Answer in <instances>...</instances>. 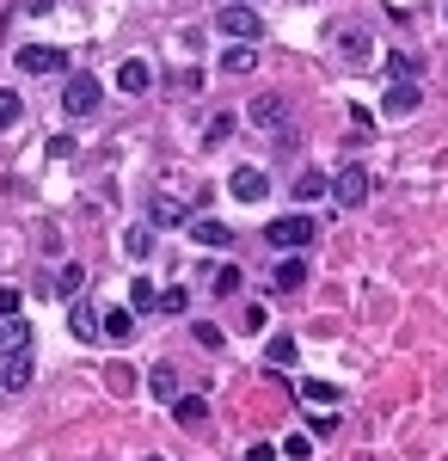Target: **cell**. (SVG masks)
<instances>
[{"label":"cell","instance_id":"6da1fadb","mask_svg":"<svg viewBox=\"0 0 448 461\" xmlns=\"http://www.w3.org/2000/svg\"><path fill=\"white\" fill-rule=\"evenodd\" d=\"M313 234H319V221H313V215H276L271 228H264V240H271L276 252H301V247H313Z\"/></svg>","mask_w":448,"mask_h":461},{"label":"cell","instance_id":"7a4b0ae2","mask_svg":"<svg viewBox=\"0 0 448 461\" xmlns=\"http://www.w3.org/2000/svg\"><path fill=\"white\" fill-rule=\"evenodd\" d=\"M326 191L338 197V210H356V203H369V173H363V167H345V173H326Z\"/></svg>","mask_w":448,"mask_h":461},{"label":"cell","instance_id":"3957f363","mask_svg":"<svg viewBox=\"0 0 448 461\" xmlns=\"http://www.w3.org/2000/svg\"><path fill=\"white\" fill-rule=\"evenodd\" d=\"M215 32H228L234 43H258V32H264V19H258L252 6H221V13H215Z\"/></svg>","mask_w":448,"mask_h":461},{"label":"cell","instance_id":"277c9868","mask_svg":"<svg viewBox=\"0 0 448 461\" xmlns=\"http://www.w3.org/2000/svg\"><path fill=\"white\" fill-rule=\"evenodd\" d=\"M62 111H68V117H93V111H99V80H93V74H68Z\"/></svg>","mask_w":448,"mask_h":461},{"label":"cell","instance_id":"5b68a950","mask_svg":"<svg viewBox=\"0 0 448 461\" xmlns=\"http://www.w3.org/2000/svg\"><path fill=\"white\" fill-rule=\"evenodd\" d=\"M246 123H258L264 136H289V105H282L276 93H264V99L246 105Z\"/></svg>","mask_w":448,"mask_h":461},{"label":"cell","instance_id":"8992f818","mask_svg":"<svg viewBox=\"0 0 448 461\" xmlns=\"http://www.w3.org/2000/svg\"><path fill=\"white\" fill-rule=\"evenodd\" d=\"M19 68L25 74H68V50H56V43H25V50H19Z\"/></svg>","mask_w":448,"mask_h":461},{"label":"cell","instance_id":"52a82bcc","mask_svg":"<svg viewBox=\"0 0 448 461\" xmlns=\"http://www.w3.org/2000/svg\"><path fill=\"white\" fill-rule=\"evenodd\" d=\"M228 191H234L240 203H264V197H271V178L258 173V167H234V178H228Z\"/></svg>","mask_w":448,"mask_h":461},{"label":"cell","instance_id":"ba28073f","mask_svg":"<svg viewBox=\"0 0 448 461\" xmlns=\"http://www.w3.org/2000/svg\"><path fill=\"white\" fill-rule=\"evenodd\" d=\"M68 332L80 339V345H93V339H99V308L86 302V289L74 295V308H68Z\"/></svg>","mask_w":448,"mask_h":461},{"label":"cell","instance_id":"9c48e42d","mask_svg":"<svg viewBox=\"0 0 448 461\" xmlns=\"http://www.w3.org/2000/svg\"><path fill=\"white\" fill-rule=\"evenodd\" d=\"M191 240H197V247H234V228H228V221H221V215H197V221H191Z\"/></svg>","mask_w":448,"mask_h":461},{"label":"cell","instance_id":"30bf717a","mask_svg":"<svg viewBox=\"0 0 448 461\" xmlns=\"http://www.w3.org/2000/svg\"><path fill=\"white\" fill-rule=\"evenodd\" d=\"M301 284H308V258H301V252H289V258L271 271V289H276V295H295Z\"/></svg>","mask_w":448,"mask_h":461},{"label":"cell","instance_id":"8fae6325","mask_svg":"<svg viewBox=\"0 0 448 461\" xmlns=\"http://www.w3.org/2000/svg\"><path fill=\"white\" fill-rule=\"evenodd\" d=\"M417 99H424V93H417V80H393V86H387V99H381V111H387V117H412Z\"/></svg>","mask_w":448,"mask_h":461},{"label":"cell","instance_id":"7c38bea8","mask_svg":"<svg viewBox=\"0 0 448 461\" xmlns=\"http://www.w3.org/2000/svg\"><path fill=\"white\" fill-rule=\"evenodd\" d=\"M99 332L111 339V345H130V339H136V308H111V314H99Z\"/></svg>","mask_w":448,"mask_h":461},{"label":"cell","instance_id":"4fadbf2b","mask_svg":"<svg viewBox=\"0 0 448 461\" xmlns=\"http://www.w3.org/2000/svg\"><path fill=\"white\" fill-rule=\"evenodd\" d=\"M173 419H178L184 430L209 425V400H197V393H173Z\"/></svg>","mask_w":448,"mask_h":461},{"label":"cell","instance_id":"5bb4252c","mask_svg":"<svg viewBox=\"0 0 448 461\" xmlns=\"http://www.w3.org/2000/svg\"><path fill=\"white\" fill-rule=\"evenodd\" d=\"M0 351H31V326L19 314H0Z\"/></svg>","mask_w":448,"mask_h":461},{"label":"cell","instance_id":"9a60e30c","mask_svg":"<svg viewBox=\"0 0 448 461\" xmlns=\"http://www.w3.org/2000/svg\"><path fill=\"white\" fill-rule=\"evenodd\" d=\"M117 86H123V93H148V86H154V68H148L141 56H130V62L117 68Z\"/></svg>","mask_w":448,"mask_h":461},{"label":"cell","instance_id":"2e32d148","mask_svg":"<svg viewBox=\"0 0 448 461\" xmlns=\"http://www.w3.org/2000/svg\"><path fill=\"white\" fill-rule=\"evenodd\" d=\"M49 289H56V295H68V302H74V295L86 289V265H74V258H68V265L56 271V284H49Z\"/></svg>","mask_w":448,"mask_h":461},{"label":"cell","instance_id":"e0dca14e","mask_svg":"<svg viewBox=\"0 0 448 461\" xmlns=\"http://www.w3.org/2000/svg\"><path fill=\"white\" fill-rule=\"evenodd\" d=\"M148 393H160V400H173V393H178V369H173V363H154V369H148Z\"/></svg>","mask_w":448,"mask_h":461},{"label":"cell","instance_id":"ac0fdd59","mask_svg":"<svg viewBox=\"0 0 448 461\" xmlns=\"http://www.w3.org/2000/svg\"><path fill=\"white\" fill-rule=\"evenodd\" d=\"M252 68H258V50H252V43H234V50L221 56V74H252Z\"/></svg>","mask_w":448,"mask_h":461},{"label":"cell","instance_id":"d6986e66","mask_svg":"<svg viewBox=\"0 0 448 461\" xmlns=\"http://www.w3.org/2000/svg\"><path fill=\"white\" fill-rule=\"evenodd\" d=\"M104 388L117 393V400H130V393H136V369H130V363H111V369H104Z\"/></svg>","mask_w":448,"mask_h":461},{"label":"cell","instance_id":"ffe728a7","mask_svg":"<svg viewBox=\"0 0 448 461\" xmlns=\"http://www.w3.org/2000/svg\"><path fill=\"white\" fill-rule=\"evenodd\" d=\"M240 265H215V271H209V289H215V295H240Z\"/></svg>","mask_w":448,"mask_h":461},{"label":"cell","instance_id":"44dd1931","mask_svg":"<svg viewBox=\"0 0 448 461\" xmlns=\"http://www.w3.org/2000/svg\"><path fill=\"white\" fill-rule=\"evenodd\" d=\"M130 308H136V314H154V308H160V289L148 284V277H136V284H130Z\"/></svg>","mask_w":448,"mask_h":461},{"label":"cell","instance_id":"7402d4cb","mask_svg":"<svg viewBox=\"0 0 448 461\" xmlns=\"http://www.w3.org/2000/svg\"><path fill=\"white\" fill-rule=\"evenodd\" d=\"M295 197H301V203H313V197H326V173H319V167H308V173L295 178Z\"/></svg>","mask_w":448,"mask_h":461},{"label":"cell","instance_id":"603a6c76","mask_svg":"<svg viewBox=\"0 0 448 461\" xmlns=\"http://www.w3.org/2000/svg\"><path fill=\"white\" fill-rule=\"evenodd\" d=\"M123 252L130 258H148L154 252V228H123Z\"/></svg>","mask_w":448,"mask_h":461},{"label":"cell","instance_id":"cb8c5ba5","mask_svg":"<svg viewBox=\"0 0 448 461\" xmlns=\"http://www.w3.org/2000/svg\"><path fill=\"white\" fill-rule=\"evenodd\" d=\"M19 117H25V99H19L13 86H0V130H13Z\"/></svg>","mask_w":448,"mask_h":461},{"label":"cell","instance_id":"d4e9b609","mask_svg":"<svg viewBox=\"0 0 448 461\" xmlns=\"http://www.w3.org/2000/svg\"><path fill=\"white\" fill-rule=\"evenodd\" d=\"M148 221H160V228H173V221H184V210H178L173 197H154V203H148Z\"/></svg>","mask_w":448,"mask_h":461},{"label":"cell","instance_id":"484cf974","mask_svg":"<svg viewBox=\"0 0 448 461\" xmlns=\"http://www.w3.org/2000/svg\"><path fill=\"white\" fill-rule=\"evenodd\" d=\"M301 400H308V406H332L338 388H332V382H301Z\"/></svg>","mask_w":448,"mask_h":461},{"label":"cell","instance_id":"4316f807","mask_svg":"<svg viewBox=\"0 0 448 461\" xmlns=\"http://www.w3.org/2000/svg\"><path fill=\"white\" fill-rule=\"evenodd\" d=\"M234 130H240V117H234V111H221V117H209V142H228Z\"/></svg>","mask_w":448,"mask_h":461},{"label":"cell","instance_id":"83f0119b","mask_svg":"<svg viewBox=\"0 0 448 461\" xmlns=\"http://www.w3.org/2000/svg\"><path fill=\"white\" fill-rule=\"evenodd\" d=\"M338 50H345V62H363V56H369V37H363V32H345V37H338Z\"/></svg>","mask_w":448,"mask_h":461},{"label":"cell","instance_id":"f1b7e54d","mask_svg":"<svg viewBox=\"0 0 448 461\" xmlns=\"http://www.w3.org/2000/svg\"><path fill=\"white\" fill-rule=\"evenodd\" d=\"M264 357H271L276 369H282V363H295V339H289V332H276V339H271V351H264Z\"/></svg>","mask_w":448,"mask_h":461},{"label":"cell","instance_id":"f546056e","mask_svg":"<svg viewBox=\"0 0 448 461\" xmlns=\"http://www.w3.org/2000/svg\"><path fill=\"white\" fill-rule=\"evenodd\" d=\"M184 302H191L184 289H160V314H184Z\"/></svg>","mask_w":448,"mask_h":461},{"label":"cell","instance_id":"4dcf8cb0","mask_svg":"<svg viewBox=\"0 0 448 461\" xmlns=\"http://www.w3.org/2000/svg\"><path fill=\"white\" fill-rule=\"evenodd\" d=\"M282 456H289V461H308L313 456V437H289V443H282Z\"/></svg>","mask_w":448,"mask_h":461},{"label":"cell","instance_id":"1f68e13d","mask_svg":"<svg viewBox=\"0 0 448 461\" xmlns=\"http://www.w3.org/2000/svg\"><path fill=\"white\" fill-rule=\"evenodd\" d=\"M387 74H393V80H412L417 62H412V56H387Z\"/></svg>","mask_w":448,"mask_h":461},{"label":"cell","instance_id":"d6a6232c","mask_svg":"<svg viewBox=\"0 0 448 461\" xmlns=\"http://www.w3.org/2000/svg\"><path fill=\"white\" fill-rule=\"evenodd\" d=\"M350 130H356V136H375V117H369L363 105H350Z\"/></svg>","mask_w":448,"mask_h":461},{"label":"cell","instance_id":"836d02e7","mask_svg":"<svg viewBox=\"0 0 448 461\" xmlns=\"http://www.w3.org/2000/svg\"><path fill=\"white\" fill-rule=\"evenodd\" d=\"M74 154V136H49V160H68Z\"/></svg>","mask_w":448,"mask_h":461},{"label":"cell","instance_id":"e575fe53","mask_svg":"<svg viewBox=\"0 0 448 461\" xmlns=\"http://www.w3.org/2000/svg\"><path fill=\"white\" fill-rule=\"evenodd\" d=\"M246 461H276V449H271V443H252V449H246Z\"/></svg>","mask_w":448,"mask_h":461},{"label":"cell","instance_id":"d590c367","mask_svg":"<svg viewBox=\"0 0 448 461\" xmlns=\"http://www.w3.org/2000/svg\"><path fill=\"white\" fill-rule=\"evenodd\" d=\"M0 314H19V289H0Z\"/></svg>","mask_w":448,"mask_h":461},{"label":"cell","instance_id":"8d00e7d4","mask_svg":"<svg viewBox=\"0 0 448 461\" xmlns=\"http://www.w3.org/2000/svg\"><path fill=\"white\" fill-rule=\"evenodd\" d=\"M148 461H160V456H148Z\"/></svg>","mask_w":448,"mask_h":461}]
</instances>
